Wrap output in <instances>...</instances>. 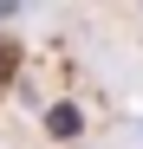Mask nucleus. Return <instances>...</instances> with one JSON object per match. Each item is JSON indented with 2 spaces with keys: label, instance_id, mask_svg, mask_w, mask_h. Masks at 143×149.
<instances>
[{
  "label": "nucleus",
  "instance_id": "1",
  "mask_svg": "<svg viewBox=\"0 0 143 149\" xmlns=\"http://www.w3.org/2000/svg\"><path fill=\"white\" fill-rule=\"evenodd\" d=\"M0 71H7V52H0Z\"/></svg>",
  "mask_w": 143,
  "mask_h": 149
}]
</instances>
